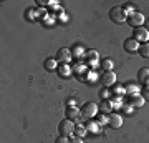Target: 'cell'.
I'll return each instance as SVG.
<instances>
[{
    "label": "cell",
    "mask_w": 149,
    "mask_h": 143,
    "mask_svg": "<svg viewBox=\"0 0 149 143\" xmlns=\"http://www.w3.org/2000/svg\"><path fill=\"white\" fill-rule=\"evenodd\" d=\"M128 25H131L133 28H138L144 23V15L143 13H139V12H134L133 15H128Z\"/></svg>",
    "instance_id": "4"
},
{
    "label": "cell",
    "mask_w": 149,
    "mask_h": 143,
    "mask_svg": "<svg viewBox=\"0 0 149 143\" xmlns=\"http://www.w3.org/2000/svg\"><path fill=\"white\" fill-rule=\"evenodd\" d=\"M81 50H85V48H80V47H76L74 48V55H78V57H81V55H85V52H81Z\"/></svg>",
    "instance_id": "24"
},
{
    "label": "cell",
    "mask_w": 149,
    "mask_h": 143,
    "mask_svg": "<svg viewBox=\"0 0 149 143\" xmlns=\"http://www.w3.org/2000/svg\"><path fill=\"white\" fill-rule=\"evenodd\" d=\"M55 143H70V140L66 137H60V138H56V142Z\"/></svg>",
    "instance_id": "25"
},
{
    "label": "cell",
    "mask_w": 149,
    "mask_h": 143,
    "mask_svg": "<svg viewBox=\"0 0 149 143\" xmlns=\"http://www.w3.org/2000/svg\"><path fill=\"white\" fill-rule=\"evenodd\" d=\"M143 98L146 101H149V87H144L143 88Z\"/></svg>",
    "instance_id": "22"
},
{
    "label": "cell",
    "mask_w": 149,
    "mask_h": 143,
    "mask_svg": "<svg viewBox=\"0 0 149 143\" xmlns=\"http://www.w3.org/2000/svg\"><path fill=\"white\" fill-rule=\"evenodd\" d=\"M101 65H103V68H104V72H111V70H113V65H114V62H113L111 58H104Z\"/></svg>",
    "instance_id": "17"
},
{
    "label": "cell",
    "mask_w": 149,
    "mask_h": 143,
    "mask_svg": "<svg viewBox=\"0 0 149 143\" xmlns=\"http://www.w3.org/2000/svg\"><path fill=\"white\" fill-rule=\"evenodd\" d=\"M100 82L103 83V87H111V85H114V82H116V75H114V72H104V73L100 77Z\"/></svg>",
    "instance_id": "7"
},
{
    "label": "cell",
    "mask_w": 149,
    "mask_h": 143,
    "mask_svg": "<svg viewBox=\"0 0 149 143\" xmlns=\"http://www.w3.org/2000/svg\"><path fill=\"white\" fill-rule=\"evenodd\" d=\"M109 18H111V22H114V23H123L124 20H128L126 12H124L123 7H113L111 10H109Z\"/></svg>",
    "instance_id": "2"
},
{
    "label": "cell",
    "mask_w": 149,
    "mask_h": 143,
    "mask_svg": "<svg viewBox=\"0 0 149 143\" xmlns=\"http://www.w3.org/2000/svg\"><path fill=\"white\" fill-rule=\"evenodd\" d=\"M71 73V68H70L68 65H61V67H60V75H61V77H66V75H70Z\"/></svg>",
    "instance_id": "19"
},
{
    "label": "cell",
    "mask_w": 149,
    "mask_h": 143,
    "mask_svg": "<svg viewBox=\"0 0 149 143\" xmlns=\"http://www.w3.org/2000/svg\"><path fill=\"white\" fill-rule=\"evenodd\" d=\"M86 130H88V132H91V133H100V132H101V127H100V123L91 122V120H90V123L86 125Z\"/></svg>",
    "instance_id": "14"
},
{
    "label": "cell",
    "mask_w": 149,
    "mask_h": 143,
    "mask_svg": "<svg viewBox=\"0 0 149 143\" xmlns=\"http://www.w3.org/2000/svg\"><path fill=\"white\" fill-rule=\"evenodd\" d=\"M118 93V95H121V93H124V88L123 87H116V90H114Z\"/></svg>",
    "instance_id": "28"
},
{
    "label": "cell",
    "mask_w": 149,
    "mask_h": 143,
    "mask_svg": "<svg viewBox=\"0 0 149 143\" xmlns=\"http://www.w3.org/2000/svg\"><path fill=\"white\" fill-rule=\"evenodd\" d=\"M66 117H68V120H76V118L81 117V110H78L76 106H68L66 108Z\"/></svg>",
    "instance_id": "11"
},
{
    "label": "cell",
    "mask_w": 149,
    "mask_h": 143,
    "mask_svg": "<svg viewBox=\"0 0 149 143\" xmlns=\"http://www.w3.org/2000/svg\"><path fill=\"white\" fill-rule=\"evenodd\" d=\"M86 132H88V130H86V125H78V127L74 128V135H76V137H80V138L85 137Z\"/></svg>",
    "instance_id": "16"
},
{
    "label": "cell",
    "mask_w": 149,
    "mask_h": 143,
    "mask_svg": "<svg viewBox=\"0 0 149 143\" xmlns=\"http://www.w3.org/2000/svg\"><path fill=\"white\" fill-rule=\"evenodd\" d=\"M111 108H113L111 101H101V105H100V110H103V111H109Z\"/></svg>",
    "instance_id": "20"
},
{
    "label": "cell",
    "mask_w": 149,
    "mask_h": 143,
    "mask_svg": "<svg viewBox=\"0 0 149 143\" xmlns=\"http://www.w3.org/2000/svg\"><path fill=\"white\" fill-rule=\"evenodd\" d=\"M68 106H76V100L74 98H68Z\"/></svg>",
    "instance_id": "27"
},
{
    "label": "cell",
    "mask_w": 149,
    "mask_h": 143,
    "mask_svg": "<svg viewBox=\"0 0 149 143\" xmlns=\"http://www.w3.org/2000/svg\"><path fill=\"white\" fill-rule=\"evenodd\" d=\"M70 143H83V138L74 137V138H71V140H70Z\"/></svg>",
    "instance_id": "26"
},
{
    "label": "cell",
    "mask_w": 149,
    "mask_h": 143,
    "mask_svg": "<svg viewBox=\"0 0 149 143\" xmlns=\"http://www.w3.org/2000/svg\"><path fill=\"white\" fill-rule=\"evenodd\" d=\"M96 111H98L96 103L88 101V103H85V105H83V108H81V117L86 118V120H91L93 117H96Z\"/></svg>",
    "instance_id": "3"
},
{
    "label": "cell",
    "mask_w": 149,
    "mask_h": 143,
    "mask_svg": "<svg viewBox=\"0 0 149 143\" xmlns=\"http://www.w3.org/2000/svg\"><path fill=\"white\" fill-rule=\"evenodd\" d=\"M138 80L141 82V83H144V85H148V82H149V68H141L138 72Z\"/></svg>",
    "instance_id": "13"
},
{
    "label": "cell",
    "mask_w": 149,
    "mask_h": 143,
    "mask_svg": "<svg viewBox=\"0 0 149 143\" xmlns=\"http://www.w3.org/2000/svg\"><path fill=\"white\" fill-rule=\"evenodd\" d=\"M45 67H47V70H55L56 68V58H48L47 60V63H45Z\"/></svg>",
    "instance_id": "18"
},
{
    "label": "cell",
    "mask_w": 149,
    "mask_h": 143,
    "mask_svg": "<svg viewBox=\"0 0 149 143\" xmlns=\"http://www.w3.org/2000/svg\"><path fill=\"white\" fill-rule=\"evenodd\" d=\"M74 123L73 120H68V118H65V120H61V122L58 123V132L61 137H71V135H74Z\"/></svg>",
    "instance_id": "1"
},
{
    "label": "cell",
    "mask_w": 149,
    "mask_h": 143,
    "mask_svg": "<svg viewBox=\"0 0 149 143\" xmlns=\"http://www.w3.org/2000/svg\"><path fill=\"white\" fill-rule=\"evenodd\" d=\"M134 40H138V42H143L146 43L149 38V32L146 30V27H138V28H134Z\"/></svg>",
    "instance_id": "6"
},
{
    "label": "cell",
    "mask_w": 149,
    "mask_h": 143,
    "mask_svg": "<svg viewBox=\"0 0 149 143\" xmlns=\"http://www.w3.org/2000/svg\"><path fill=\"white\" fill-rule=\"evenodd\" d=\"M139 55L141 57H144V58H149V42L143 43V45H139Z\"/></svg>",
    "instance_id": "15"
},
{
    "label": "cell",
    "mask_w": 149,
    "mask_h": 143,
    "mask_svg": "<svg viewBox=\"0 0 149 143\" xmlns=\"http://www.w3.org/2000/svg\"><path fill=\"white\" fill-rule=\"evenodd\" d=\"M139 90V88H138V87H134V85H129V87H128V93H129V95H136V92H138Z\"/></svg>",
    "instance_id": "21"
},
{
    "label": "cell",
    "mask_w": 149,
    "mask_h": 143,
    "mask_svg": "<svg viewBox=\"0 0 149 143\" xmlns=\"http://www.w3.org/2000/svg\"><path fill=\"white\" fill-rule=\"evenodd\" d=\"M146 30H148V32H149V18H148V20H146Z\"/></svg>",
    "instance_id": "29"
},
{
    "label": "cell",
    "mask_w": 149,
    "mask_h": 143,
    "mask_svg": "<svg viewBox=\"0 0 149 143\" xmlns=\"http://www.w3.org/2000/svg\"><path fill=\"white\" fill-rule=\"evenodd\" d=\"M71 50L70 48H61V50H58V53H56V62H60L61 65H68L70 60H71Z\"/></svg>",
    "instance_id": "5"
},
{
    "label": "cell",
    "mask_w": 149,
    "mask_h": 143,
    "mask_svg": "<svg viewBox=\"0 0 149 143\" xmlns=\"http://www.w3.org/2000/svg\"><path fill=\"white\" fill-rule=\"evenodd\" d=\"M108 125H109L111 128H119L123 125V117L118 115V113H111L109 118H108Z\"/></svg>",
    "instance_id": "9"
},
{
    "label": "cell",
    "mask_w": 149,
    "mask_h": 143,
    "mask_svg": "<svg viewBox=\"0 0 149 143\" xmlns=\"http://www.w3.org/2000/svg\"><path fill=\"white\" fill-rule=\"evenodd\" d=\"M123 8H124V12H126V13H129V15H133V13H134V8H133V5H129V4H128V5H124Z\"/></svg>",
    "instance_id": "23"
},
{
    "label": "cell",
    "mask_w": 149,
    "mask_h": 143,
    "mask_svg": "<svg viewBox=\"0 0 149 143\" xmlns=\"http://www.w3.org/2000/svg\"><path fill=\"white\" fill-rule=\"evenodd\" d=\"M144 101H146V100L143 98V95H138V93L129 97V105L134 106V108H141V106L144 105Z\"/></svg>",
    "instance_id": "10"
},
{
    "label": "cell",
    "mask_w": 149,
    "mask_h": 143,
    "mask_svg": "<svg viewBox=\"0 0 149 143\" xmlns=\"http://www.w3.org/2000/svg\"><path fill=\"white\" fill-rule=\"evenodd\" d=\"M86 58H88L90 67H98L100 65V62H98V52H95V50H90V52L86 53Z\"/></svg>",
    "instance_id": "12"
},
{
    "label": "cell",
    "mask_w": 149,
    "mask_h": 143,
    "mask_svg": "<svg viewBox=\"0 0 149 143\" xmlns=\"http://www.w3.org/2000/svg\"><path fill=\"white\" fill-rule=\"evenodd\" d=\"M124 50L129 53H134L139 50V42L138 40H134V38H126L124 40Z\"/></svg>",
    "instance_id": "8"
}]
</instances>
